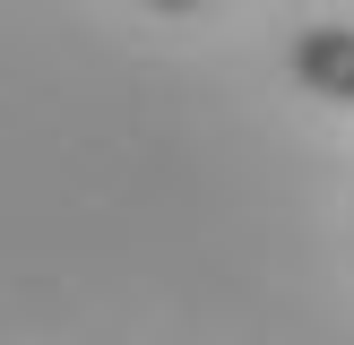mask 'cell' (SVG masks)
Wrapping results in <instances>:
<instances>
[{
    "label": "cell",
    "mask_w": 354,
    "mask_h": 345,
    "mask_svg": "<svg viewBox=\"0 0 354 345\" xmlns=\"http://www.w3.org/2000/svg\"><path fill=\"white\" fill-rule=\"evenodd\" d=\"M147 9H199V0H147Z\"/></svg>",
    "instance_id": "obj_2"
},
{
    "label": "cell",
    "mask_w": 354,
    "mask_h": 345,
    "mask_svg": "<svg viewBox=\"0 0 354 345\" xmlns=\"http://www.w3.org/2000/svg\"><path fill=\"white\" fill-rule=\"evenodd\" d=\"M294 86L320 103H354V26H303L294 34Z\"/></svg>",
    "instance_id": "obj_1"
}]
</instances>
